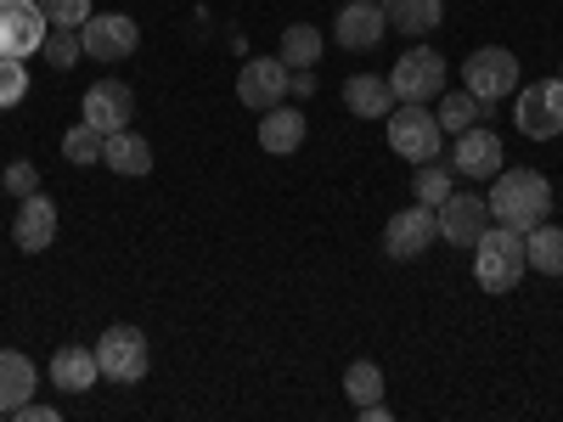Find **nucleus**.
<instances>
[{
    "mask_svg": "<svg viewBox=\"0 0 563 422\" xmlns=\"http://www.w3.org/2000/svg\"><path fill=\"white\" fill-rule=\"evenodd\" d=\"M485 203H490V220L496 225L530 231V225L552 220V180L541 169H496Z\"/></svg>",
    "mask_w": 563,
    "mask_h": 422,
    "instance_id": "1",
    "label": "nucleus"
},
{
    "mask_svg": "<svg viewBox=\"0 0 563 422\" xmlns=\"http://www.w3.org/2000/svg\"><path fill=\"white\" fill-rule=\"evenodd\" d=\"M530 259H525V231L512 225H490L485 237L474 243V281L485 293H512L525 281Z\"/></svg>",
    "mask_w": 563,
    "mask_h": 422,
    "instance_id": "2",
    "label": "nucleus"
},
{
    "mask_svg": "<svg viewBox=\"0 0 563 422\" xmlns=\"http://www.w3.org/2000/svg\"><path fill=\"white\" fill-rule=\"evenodd\" d=\"M440 119L429 108H417V102H400L389 113V147L406 158V164H434L440 158Z\"/></svg>",
    "mask_w": 563,
    "mask_h": 422,
    "instance_id": "3",
    "label": "nucleus"
},
{
    "mask_svg": "<svg viewBox=\"0 0 563 422\" xmlns=\"http://www.w3.org/2000/svg\"><path fill=\"white\" fill-rule=\"evenodd\" d=\"M462 85L474 90L479 102H507L519 90V57L507 45H479L474 57L462 63Z\"/></svg>",
    "mask_w": 563,
    "mask_h": 422,
    "instance_id": "4",
    "label": "nucleus"
},
{
    "mask_svg": "<svg viewBox=\"0 0 563 422\" xmlns=\"http://www.w3.org/2000/svg\"><path fill=\"white\" fill-rule=\"evenodd\" d=\"M389 85H395V102H434L445 90V57L434 45H411V52L389 68Z\"/></svg>",
    "mask_w": 563,
    "mask_h": 422,
    "instance_id": "5",
    "label": "nucleus"
},
{
    "mask_svg": "<svg viewBox=\"0 0 563 422\" xmlns=\"http://www.w3.org/2000/svg\"><path fill=\"white\" fill-rule=\"evenodd\" d=\"M147 333H135V326H108V333L97 338V366L108 384H141L147 378Z\"/></svg>",
    "mask_w": 563,
    "mask_h": 422,
    "instance_id": "6",
    "label": "nucleus"
},
{
    "mask_svg": "<svg viewBox=\"0 0 563 422\" xmlns=\"http://www.w3.org/2000/svg\"><path fill=\"white\" fill-rule=\"evenodd\" d=\"M45 34L52 18L40 12V0H0V57H34Z\"/></svg>",
    "mask_w": 563,
    "mask_h": 422,
    "instance_id": "7",
    "label": "nucleus"
},
{
    "mask_svg": "<svg viewBox=\"0 0 563 422\" xmlns=\"http://www.w3.org/2000/svg\"><path fill=\"white\" fill-rule=\"evenodd\" d=\"M79 45H85V57H97V63H124L135 45H141V29L124 12H102V18L90 12L79 23Z\"/></svg>",
    "mask_w": 563,
    "mask_h": 422,
    "instance_id": "8",
    "label": "nucleus"
},
{
    "mask_svg": "<svg viewBox=\"0 0 563 422\" xmlns=\"http://www.w3.org/2000/svg\"><path fill=\"white\" fill-rule=\"evenodd\" d=\"M512 124H519L530 141H552L563 130V79H541L519 90V108H512Z\"/></svg>",
    "mask_w": 563,
    "mask_h": 422,
    "instance_id": "9",
    "label": "nucleus"
},
{
    "mask_svg": "<svg viewBox=\"0 0 563 422\" xmlns=\"http://www.w3.org/2000/svg\"><path fill=\"white\" fill-rule=\"evenodd\" d=\"M434 243H440V209H429V203H411V209H400L384 225L389 259H417V254H429Z\"/></svg>",
    "mask_w": 563,
    "mask_h": 422,
    "instance_id": "10",
    "label": "nucleus"
},
{
    "mask_svg": "<svg viewBox=\"0 0 563 422\" xmlns=\"http://www.w3.org/2000/svg\"><path fill=\"white\" fill-rule=\"evenodd\" d=\"M490 203L479 192H451L440 203V243H456V248H474L485 231H490Z\"/></svg>",
    "mask_w": 563,
    "mask_h": 422,
    "instance_id": "11",
    "label": "nucleus"
},
{
    "mask_svg": "<svg viewBox=\"0 0 563 422\" xmlns=\"http://www.w3.org/2000/svg\"><path fill=\"white\" fill-rule=\"evenodd\" d=\"M288 79H294V68L282 57H254L238 74V97H243V108L271 113V108H282V97H288Z\"/></svg>",
    "mask_w": 563,
    "mask_h": 422,
    "instance_id": "12",
    "label": "nucleus"
},
{
    "mask_svg": "<svg viewBox=\"0 0 563 422\" xmlns=\"http://www.w3.org/2000/svg\"><path fill=\"white\" fill-rule=\"evenodd\" d=\"M85 124H97L102 135H113V130H130V119H135V90L124 85V79H97L85 90Z\"/></svg>",
    "mask_w": 563,
    "mask_h": 422,
    "instance_id": "13",
    "label": "nucleus"
},
{
    "mask_svg": "<svg viewBox=\"0 0 563 422\" xmlns=\"http://www.w3.org/2000/svg\"><path fill=\"white\" fill-rule=\"evenodd\" d=\"M384 34H389V18H384L378 0H350V7L333 18V40L344 45V52H372Z\"/></svg>",
    "mask_w": 563,
    "mask_h": 422,
    "instance_id": "14",
    "label": "nucleus"
},
{
    "mask_svg": "<svg viewBox=\"0 0 563 422\" xmlns=\"http://www.w3.org/2000/svg\"><path fill=\"white\" fill-rule=\"evenodd\" d=\"M451 169L467 175V180H496L501 169V135L496 130H462L456 135V147H451Z\"/></svg>",
    "mask_w": 563,
    "mask_h": 422,
    "instance_id": "15",
    "label": "nucleus"
},
{
    "mask_svg": "<svg viewBox=\"0 0 563 422\" xmlns=\"http://www.w3.org/2000/svg\"><path fill=\"white\" fill-rule=\"evenodd\" d=\"M12 237H18V248H23V254L52 248V243H57V203H52V198H40V192H29V198L18 203Z\"/></svg>",
    "mask_w": 563,
    "mask_h": 422,
    "instance_id": "16",
    "label": "nucleus"
},
{
    "mask_svg": "<svg viewBox=\"0 0 563 422\" xmlns=\"http://www.w3.org/2000/svg\"><path fill=\"white\" fill-rule=\"evenodd\" d=\"M34 389H40L34 360H29V355H18V349H0V417H12L18 406H29V400H34Z\"/></svg>",
    "mask_w": 563,
    "mask_h": 422,
    "instance_id": "17",
    "label": "nucleus"
},
{
    "mask_svg": "<svg viewBox=\"0 0 563 422\" xmlns=\"http://www.w3.org/2000/svg\"><path fill=\"white\" fill-rule=\"evenodd\" d=\"M344 108L355 119H389L395 113V85L378 79V74H355V79H344Z\"/></svg>",
    "mask_w": 563,
    "mask_h": 422,
    "instance_id": "18",
    "label": "nucleus"
},
{
    "mask_svg": "<svg viewBox=\"0 0 563 422\" xmlns=\"http://www.w3.org/2000/svg\"><path fill=\"white\" fill-rule=\"evenodd\" d=\"M305 135H310V124H305L299 108H271V113L260 119V147L276 153V158L299 153V147H305Z\"/></svg>",
    "mask_w": 563,
    "mask_h": 422,
    "instance_id": "19",
    "label": "nucleus"
},
{
    "mask_svg": "<svg viewBox=\"0 0 563 422\" xmlns=\"http://www.w3.org/2000/svg\"><path fill=\"white\" fill-rule=\"evenodd\" d=\"M102 378V366H97V349H79V344H63L57 355H52V384L63 389V395H85L90 384Z\"/></svg>",
    "mask_w": 563,
    "mask_h": 422,
    "instance_id": "20",
    "label": "nucleus"
},
{
    "mask_svg": "<svg viewBox=\"0 0 563 422\" xmlns=\"http://www.w3.org/2000/svg\"><path fill=\"white\" fill-rule=\"evenodd\" d=\"M102 164L113 175H147L153 169V147H147V135H135V130H113L102 141Z\"/></svg>",
    "mask_w": 563,
    "mask_h": 422,
    "instance_id": "21",
    "label": "nucleus"
},
{
    "mask_svg": "<svg viewBox=\"0 0 563 422\" xmlns=\"http://www.w3.org/2000/svg\"><path fill=\"white\" fill-rule=\"evenodd\" d=\"M384 7V18H389V29H400V34H429V29H440V18H445V0H378Z\"/></svg>",
    "mask_w": 563,
    "mask_h": 422,
    "instance_id": "22",
    "label": "nucleus"
},
{
    "mask_svg": "<svg viewBox=\"0 0 563 422\" xmlns=\"http://www.w3.org/2000/svg\"><path fill=\"white\" fill-rule=\"evenodd\" d=\"M525 259H530V270H541V276H563V225H552V220L530 225V231H525Z\"/></svg>",
    "mask_w": 563,
    "mask_h": 422,
    "instance_id": "23",
    "label": "nucleus"
},
{
    "mask_svg": "<svg viewBox=\"0 0 563 422\" xmlns=\"http://www.w3.org/2000/svg\"><path fill=\"white\" fill-rule=\"evenodd\" d=\"M479 113H485V102H479L467 85H462V90H440V113H434L440 130L462 135V130H474V124H479Z\"/></svg>",
    "mask_w": 563,
    "mask_h": 422,
    "instance_id": "24",
    "label": "nucleus"
},
{
    "mask_svg": "<svg viewBox=\"0 0 563 422\" xmlns=\"http://www.w3.org/2000/svg\"><path fill=\"white\" fill-rule=\"evenodd\" d=\"M288 68H316L321 63V34L310 23H294V29H282V52H276Z\"/></svg>",
    "mask_w": 563,
    "mask_h": 422,
    "instance_id": "25",
    "label": "nucleus"
},
{
    "mask_svg": "<svg viewBox=\"0 0 563 422\" xmlns=\"http://www.w3.org/2000/svg\"><path fill=\"white\" fill-rule=\"evenodd\" d=\"M344 395H350L355 406H378V400H384V371H378V360H355V366L344 371Z\"/></svg>",
    "mask_w": 563,
    "mask_h": 422,
    "instance_id": "26",
    "label": "nucleus"
},
{
    "mask_svg": "<svg viewBox=\"0 0 563 422\" xmlns=\"http://www.w3.org/2000/svg\"><path fill=\"white\" fill-rule=\"evenodd\" d=\"M102 141H108V135H102L97 124L79 119V124L63 135V158H68V164H102Z\"/></svg>",
    "mask_w": 563,
    "mask_h": 422,
    "instance_id": "27",
    "label": "nucleus"
},
{
    "mask_svg": "<svg viewBox=\"0 0 563 422\" xmlns=\"http://www.w3.org/2000/svg\"><path fill=\"white\" fill-rule=\"evenodd\" d=\"M411 198L417 203H429V209H440L445 198H451V169L434 158V164H417V186H411Z\"/></svg>",
    "mask_w": 563,
    "mask_h": 422,
    "instance_id": "28",
    "label": "nucleus"
},
{
    "mask_svg": "<svg viewBox=\"0 0 563 422\" xmlns=\"http://www.w3.org/2000/svg\"><path fill=\"white\" fill-rule=\"evenodd\" d=\"M40 52H45V63H52V68H74V63L85 57L79 29H52V34H45V45H40Z\"/></svg>",
    "mask_w": 563,
    "mask_h": 422,
    "instance_id": "29",
    "label": "nucleus"
},
{
    "mask_svg": "<svg viewBox=\"0 0 563 422\" xmlns=\"http://www.w3.org/2000/svg\"><path fill=\"white\" fill-rule=\"evenodd\" d=\"M29 97V68L23 57H0V108H18Z\"/></svg>",
    "mask_w": 563,
    "mask_h": 422,
    "instance_id": "30",
    "label": "nucleus"
},
{
    "mask_svg": "<svg viewBox=\"0 0 563 422\" xmlns=\"http://www.w3.org/2000/svg\"><path fill=\"white\" fill-rule=\"evenodd\" d=\"M40 12L52 18V29H79L90 18V0H40Z\"/></svg>",
    "mask_w": 563,
    "mask_h": 422,
    "instance_id": "31",
    "label": "nucleus"
},
{
    "mask_svg": "<svg viewBox=\"0 0 563 422\" xmlns=\"http://www.w3.org/2000/svg\"><path fill=\"white\" fill-rule=\"evenodd\" d=\"M7 192H12V198L40 192V169H34V164H12V169H7Z\"/></svg>",
    "mask_w": 563,
    "mask_h": 422,
    "instance_id": "32",
    "label": "nucleus"
},
{
    "mask_svg": "<svg viewBox=\"0 0 563 422\" xmlns=\"http://www.w3.org/2000/svg\"><path fill=\"white\" fill-rule=\"evenodd\" d=\"M12 417H18V422H63L57 411H45V406H34V400H29V406H18Z\"/></svg>",
    "mask_w": 563,
    "mask_h": 422,
    "instance_id": "33",
    "label": "nucleus"
},
{
    "mask_svg": "<svg viewBox=\"0 0 563 422\" xmlns=\"http://www.w3.org/2000/svg\"><path fill=\"white\" fill-rule=\"evenodd\" d=\"M361 422H389V406L378 400V406H361Z\"/></svg>",
    "mask_w": 563,
    "mask_h": 422,
    "instance_id": "34",
    "label": "nucleus"
},
{
    "mask_svg": "<svg viewBox=\"0 0 563 422\" xmlns=\"http://www.w3.org/2000/svg\"><path fill=\"white\" fill-rule=\"evenodd\" d=\"M558 79H563V74H558Z\"/></svg>",
    "mask_w": 563,
    "mask_h": 422,
    "instance_id": "35",
    "label": "nucleus"
}]
</instances>
